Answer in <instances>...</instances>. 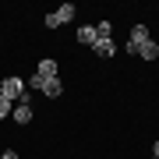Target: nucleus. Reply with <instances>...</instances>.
<instances>
[{
    "mask_svg": "<svg viewBox=\"0 0 159 159\" xmlns=\"http://www.w3.org/2000/svg\"><path fill=\"white\" fill-rule=\"evenodd\" d=\"M74 14H78V7H74V4H60L57 11L46 14V29H60L64 21H74Z\"/></svg>",
    "mask_w": 159,
    "mask_h": 159,
    "instance_id": "f257e3e1",
    "label": "nucleus"
},
{
    "mask_svg": "<svg viewBox=\"0 0 159 159\" xmlns=\"http://www.w3.org/2000/svg\"><path fill=\"white\" fill-rule=\"evenodd\" d=\"M0 96H7L11 102H18L25 96V81L21 78H4V85H0Z\"/></svg>",
    "mask_w": 159,
    "mask_h": 159,
    "instance_id": "f03ea898",
    "label": "nucleus"
},
{
    "mask_svg": "<svg viewBox=\"0 0 159 159\" xmlns=\"http://www.w3.org/2000/svg\"><path fill=\"white\" fill-rule=\"evenodd\" d=\"M148 39V29H145V25H134V29H131V43H127V53H134V57H138V46H142Z\"/></svg>",
    "mask_w": 159,
    "mask_h": 159,
    "instance_id": "7ed1b4c3",
    "label": "nucleus"
},
{
    "mask_svg": "<svg viewBox=\"0 0 159 159\" xmlns=\"http://www.w3.org/2000/svg\"><path fill=\"white\" fill-rule=\"evenodd\" d=\"M11 117H14V124H32V106L29 102H18L11 110Z\"/></svg>",
    "mask_w": 159,
    "mask_h": 159,
    "instance_id": "20e7f679",
    "label": "nucleus"
},
{
    "mask_svg": "<svg viewBox=\"0 0 159 159\" xmlns=\"http://www.w3.org/2000/svg\"><path fill=\"white\" fill-rule=\"evenodd\" d=\"M43 92H46L50 99H57V96H64V81H60V78H46V81H43Z\"/></svg>",
    "mask_w": 159,
    "mask_h": 159,
    "instance_id": "39448f33",
    "label": "nucleus"
},
{
    "mask_svg": "<svg viewBox=\"0 0 159 159\" xmlns=\"http://www.w3.org/2000/svg\"><path fill=\"white\" fill-rule=\"evenodd\" d=\"M138 57H145V60H156V57H159V43H156V39H145L142 46H138Z\"/></svg>",
    "mask_w": 159,
    "mask_h": 159,
    "instance_id": "423d86ee",
    "label": "nucleus"
},
{
    "mask_svg": "<svg viewBox=\"0 0 159 159\" xmlns=\"http://www.w3.org/2000/svg\"><path fill=\"white\" fill-rule=\"evenodd\" d=\"M92 53H96V57H113L117 46H113V39H99L96 46H92Z\"/></svg>",
    "mask_w": 159,
    "mask_h": 159,
    "instance_id": "0eeeda50",
    "label": "nucleus"
},
{
    "mask_svg": "<svg viewBox=\"0 0 159 159\" xmlns=\"http://www.w3.org/2000/svg\"><path fill=\"white\" fill-rule=\"evenodd\" d=\"M35 74H43V78H57V60H53V57H43Z\"/></svg>",
    "mask_w": 159,
    "mask_h": 159,
    "instance_id": "6e6552de",
    "label": "nucleus"
},
{
    "mask_svg": "<svg viewBox=\"0 0 159 159\" xmlns=\"http://www.w3.org/2000/svg\"><path fill=\"white\" fill-rule=\"evenodd\" d=\"M78 43L96 46V25H81V29H78Z\"/></svg>",
    "mask_w": 159,
    "mask_h": 159,
    "instance_id": "1a4fd4ad",
    "label": "nucleus"
},
{
    "mask_svg": "<svg viewBox=\"0 0 159 159\" xmlns=\"http://www.w3.org/2000/svg\"><path fill=\"white\" fill-rule=\"evenodd\" d=\"M110 35H113V25H110V21H99L96 25V43L99 39H110Z\"/></svg>",
    "mask_w": 159,
    "mask_h": 159,
    "instance_id": "9d476101",
    "label": "nucleus"
},
{
    "mask_svg": "<svg viewBox=\"0 0 159 159\" xmlns=\"http://www.w3.org/2000/svg\"><path fill=\"white\" fill-rule=\"evenodd\" d=\"M11 110H14V102L7 99V96H0V120H4V117H11Z\"/></svg>",
    "mask_w": 159,
    "mask_h": 159,
    "instance_id": "9b49d317",
    "label": "nucleus"
},
{
    "mask_svg": "<svg viewBox=\"0 0 159 159\" xmlns=\"http://www.w3.org/2000/svg\"><path fill=\"white\" fill-rule=\"evenodd\" d=\"M43 81H46L43 74H32V78H29V89H39V92H43Z\"/></svg>",
    "mask_w": 159,
    "mask_h": 159,
    "instance_id": "f8f14e48",
    "label": "nucleus"
},
{
    "mask_svg": "<svg viewBox=\"0 0 159 159\" xmlns=\"http://www.w3.org/2000/svg\"><path fill=\"white\" fill-rule=\"evenodd\" d=\"M0 159H18V152H4V156H0Z\"/></svg>",
    "mask_w": 159,
    "mask_h": 159,
    "instance_id": "ddd939ff",
    "label": "nucleus"
},
{
    "mask_svg": "<svg viewBox=\"0 0 159 159\" xmlns=\"http://www.w3.org/2000/svg\"><path fill=\"white\" fill-rule=\"evenodd\" d=\"M152 159H156V156H152Z\"/></svg>",
    "mask_w": 159,
    "mask_h": 159,
    "instance_id": "4468645a",
    "label": "nucleus"
}]
</instances>
